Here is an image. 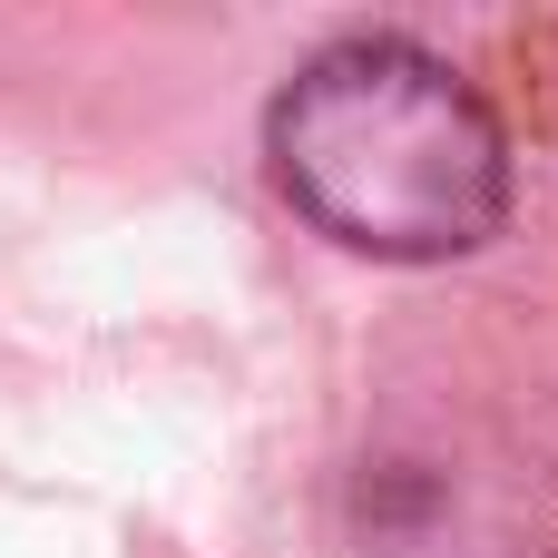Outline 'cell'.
Masks as SVG:
<instances>
[{
    "label": "cell",
    "instance_id": "6da1fadb",
    "mask_svg": "<svg viewBox=\"0 0 558 558\" xmlns=\"http://www.w3.org/2000/svg\"><path fill=\"white\" fill-rule=\"evenodd\" d=\"M265 157L284 206L373 265H451L510 216L500 108L461 59L402 29H353L294 59L265 98Z\"/></svg>",
    "mask_w": 558,
    "mask_h": 558
}]
</instances>
